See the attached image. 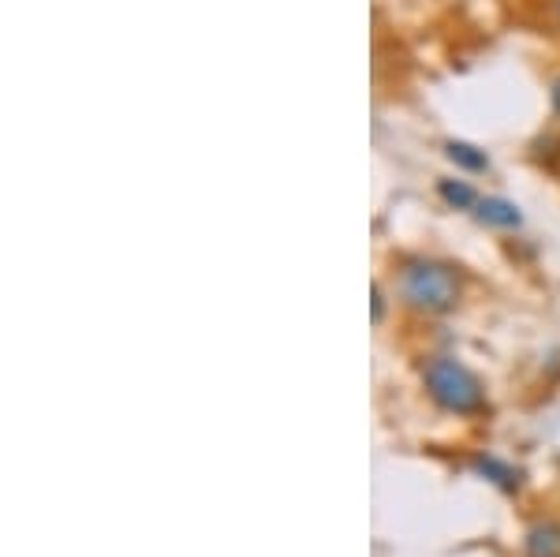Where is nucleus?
Returning <instances> with one entry per match:
<instances>
[{
    "mask_svg": "<svg viewBox=\"0 0 560 557\" xmlns=\"http://www.w3.org/2000/svg\"><path fill=\"white\" fill-rule=\"evenodd\" d=\"M433 192H438V199L445 202L448 210H475L478 199H482L471 179H456V176H441L438 184H433Z\"/></svg>",
    "mask_w": 560,
    "mask_h": 557,
    "instance_id": "nucleus-5",
    "label": "nucleus"
},
{
    "mask_svg": "<svg viewBox=\"0 0 560 557\" xmlns=\"http://www.w3.org/2000/svg\"><path fill=\"white\" fill-rule=\"evenodd\" d=\"M370 314H374V326L385 318V289H382V281H374V300H370Z\"/></svg>",
    "mask_w": 560,
    "mask_h": 557,
    "instance_id": "nucleus-8",
    "label": "nucleus"
},
{
    "mask_svg": "<svg viewBox=\"0 0 560 557\" xmlns=\"http://www.w3.org/2000/svg\"><path fill=\"white\" fill-rule=\"evenodd\" d=\"M471 213H475L478 224H486V229H497V232L523 229V210L512 199H504V195H482Z\"/></svg>",
    "mask_w": 560,
    "mask_h": 557,
    "instance_id": "nucleus-3",
    "label": "nucleus"
},
{
    "mask_svg": "<svg viewBox=\"0 0 560 557\" xmlns=\"http://www.w3.org/2000/svg\"><path fill=\"white\" fill-rule=\"evenodd\" d=\"M549 12H553V20H557V26H560V0H549Z\"/></svg>",
    "mask_w": 560,
    "mask_h": 557,
    "instance_id": "nucleus-10",
    "label": "nucleus"
},
{
    "mask_svg": "<svg viewBox=\"0 0 560 557\" xmlns=\"http://www.w3.org/2000/svg\"><path fill=\"white\" fill-rule=\"evenodd\" d=\"M527 557H560V524L546 520L527 532Z\"/></svg>",
    "mask_w": 560,
    "mask_h": 557,
    "instance_id": "nucleus-6",
    "label": "nucleus"
},
{
    "mask_svg": "<svg viewBox=\"0 0 560 557\" xmlns=\"http://www.w3.org/2000/svg\"><path fill=\"white\" fill-rule=\"evenodd\" d=\"M422 385H427L430 401L453 416H478L486 408L482 379L453 356H430L422 363Z\"/></svg>",
    "mask_w": 560,
    "mask_h": 557,
    "instance_id": "nucleus-2",
    "label": "nucleus"
},
{
    "mask_svg": "<svg viewBox=\"0 0 560 557\" xmlns=\"http://www.w3.org/2000/svg\"><path fill=\"white\" fill-rule=\"evenodd\" d=\"M441 150H445L448 165H453L456 173H464V176H482V173H490V154H486L482 147H475V142H467V139H448Z\"/></svg>",
    "mask_w": 560,
    "mask_h": 557,
    "instance_id": "nucleus-4",
    "label": "nucleus"
},
{
    "mask_svg": "<svg viewBox=\"0 0 560 557\" xmlns=\"http://www.w3.org/2000/svg\"><path fill=\"white\" fill-rule=\"evenodd\" d=\"M396 300L415 314H448L459 307L464 300V274L459 266L445 263V258L433 255H408L396 263L393 274Z\"/></svg>",
    "mask_w": 560,
    "mask_h": 557,
    "instance_id": "nucleus-1",
    "label": "nucleus"
},
{
    "mask_svg": "<svg viewBox=\"0 0 560 557\" xmlns=\"http://www.w3.org/2000/svg\"><path fill=\"white\" fill-rule=\"evenodd\" d=\"M475 472H478V475H486L490 483H497L501 490H516V487H520V472L512 468V464L497 461V456H478V461H475Z\"/></svg>",
    "mask_w": 560,
    "mask_h": 557,
    "instance_id": "nucleus-7",
    "label": "nucleus"
},
{
    "mask_svg": "<svg viewBox=\"0 0 560 557\" xmlns=\"http://www.w3.org/2000/svg\"><path fill=\"white\" fill-rule=\"evenodd\" d=\"M549 113L560 120V76L549 79Z\"/></svg>",
    "mask_w": 560,
    "mask_h": 557,
    "instance_id": "nucleus-9",
    "label": "nucleus"
}]
</instances>
